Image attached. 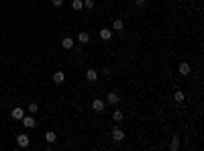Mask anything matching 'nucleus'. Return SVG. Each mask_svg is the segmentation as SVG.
I'll return each mask as SVG.
<instances>
[{"label": "nucleus", "instance_id": "nucleus-1", "mask_svg": "<svg viewBox=\"0 0 204 151\" xmlns=\"http://www.w3.org/2000/svg\"><path fill=\"white\" fill-rule=\"evenodd\" d=\"M20 122H23V127H27V129H35V125H37V121H35L31 114H24V117L20 118Z\"/></svg>", "mask_w": 204, "mask_h": 151}, {"label": "nucleus", "instance_id": "nucleus-2", "mask_svg": "<svg viewBox=\"0 0 204 151\" xmlns=\"http://www.w3.org/2000/svg\"><path fill=\"white\" fill-rule=\"evenodd\" d=\"M104 108H106V102H104V100H100V98H94L92 110H94V112H104Z\"/></svg>", "mask_w": 204, "mask_h": 151}, {"label": "nucleus", "instance_id": "nucleus-3", "mask_svg": "<svg viewBox=\"0 0 204 151\" xmlns=\"http://www.w3.org/2000/svg\"><path fill=\"white\" fill-rule=\"evenodd\" d=\"M112 37H114V33H112V29H108V27H104V29H100V39H102V41H112Z\"/></svg>", "mask_w": 204, "mask_h": 151}, {"label": "nucleus", "instance_id": "nucleus-4", "mask_svg": "<svg viewBox=\"0 0 204 151\" xmlns=\"http://www.w3.org/2000/svg\"><path fill=\"white\" fill-rule=\"evenodd\" d=\"M16 143H19L20 149H27L31 141H29V137H27V135H23V133H20V135H16Z\"/></svg>", "mask_w": 204, "mask_h": 151}, {"label": "nucleus", "instance_id": "nucleus-5", "mask_svg": "<svg viewBox=\"0 0 204 151\" xmlns=\"http://www.w3.org/2000/svg\"><path fill=\"white\" fill-rule=\"evenodd\" d=\"M110 135H112V139H114L117 143H121L122 139H125V131H122V129H118V127H117V129H112Z\"/></svg>", "mask_w": 204, "mask_h": 151}, {"label": "nucleus", "instance_id": "nucleus-6", "mask_svg": "<svg viewBox=\"0 0 204 151\" xmlns=\"http://www.w3.org/2000/svg\"><path fill=\"white\" fill-rule=\"evenodd\" d=\"M106 102L108 104H118V102H121V96H118L117 92H108L106 94Z\"/></svg>", "mask_w": 204, "mask_h": 151}, {"label": "nucleus", "instance_id": "nucleus-7", "mask_svg": "<svg viewBox=\"0 0 204 151\" xmlns=\"http://www.w3.org/2000/svg\"><path fill=\"white\" fill-rule=\"evenodd\" d=\"M73 45H76V43H73V39H72V37H63V39H61V47L65 49V51L73 49Z\"/></svg>", "mask_w": 204, "mask_h": 151}, {"label": "nucleus", "instance_id": "nucleus-8", "mask_svg": "<svg viewBox=\"0 0 204 151\" xmlns=\"http://www.w3.org/2000/svg\"><path fill=\"white\" fill-rule=\"evenodd\" d=\"M122 29H125V20H122V19H114V20H112V31L121 33Z\"/></svg>", "mask_w": 204, "mask_h": 151}, {"label": "nucleus", "instance_id": "nucleus-9", "mask_svg": "<svg viewBox=\"0 0 204 151\" xmlns=\"http://www.w3.org/2000/svg\"><path fill=\"white\" fill-rule=\"evenodd\" d=\"M98 76H100V73H98L96 69H86V80L88 82H96Z\"/></svg>", "mask_w": 204, "mask_h": 151}, {"label": "nucleus", "instance_id": "nucleus-10", "mask_svg": "<svg viewBox=\"0 0 204 151\" xmlns=\"http://www.w3.org/2000/svg\"><path fill=\"white\" fill-rule=\"evenodd\" d=\"M10 117L15 118V121H20V118L24 117V110H23V108H19V106H16V108H12V112H10Z\"/></svg>", "mask_w": 204, "mask_h": 151}, {"label": "nucleus", "instance_id": "nucleus-11", "mask_svg": "<svg viewBox=\"0 0 204 151\" xmlns=\"http://www.w3.org/2000/svg\"><path fill=\"white\" fill-rule=\"evenodd\" d=\"M178 72H180V76H190V72H192V68H190V64H180V68H178Z\"/></svg>", "mask_w": 204, "mask_h": 151}, {"label": "nucleus", "instance_id": "nucleus-12", "mask_svg": "<svg viewBox=\"0 0 204 151\" xmlns=\"http://www.w3.org/2000/svg\"><path fill=\"white\" fill-rule=\"evenodd\" d=\"M53 82L55 84H63V82H65V73H63V72H55L53 73Z\"/></svg>", "mask_w": 204, "mask_h": 151}, {"label": "nucleus", "instance_id": "nucleus-13", "mask_svg": "<svg viewBox=\"0 0 204 151\" xmlns=\"http://www.w3.org/2000/svg\"><path fill=\"white\" fill-rule=\"evenodd\" d=\"M72 8L76 10V12L84 10V0H72Z\"/></svg>", "mask_w": 204, "mask_h": 151}, {"label": "nucleus", "instance_id": "nucleus-14", "mask_svg": "<svg viewBox=\"0 0 204 151\" xmlns=\"http://www.w3.org/2000/svg\"><path fill=\"white\" fill-rule=\"evenodd\" d=\"M78 41H80V43H88V41H90V35H88L86 31H80V33H78Z\"/></svg>", "mask_w": 204, "mask_h": 151}, {"label": "nucleus", "instance_id": "nucleus-15", "mask_svg": "<svg viewBox=\"0 0 204 151\" xmlns=\"http://www.w3.org/2000/svg\"><path fill=\"white\" fill-rule=\"evenodd\" d=\"M170 149H171V151H178V149H180V137H174V139H171Z\"/></svg>", "mask_w": 204, "mask_h": 151}, {"label": "nucleus", "instance_id": "nucleus-16", "mask_svg": "<svg viewBox=\"0 0 204 151\" xmlns=\"http://www.w3.org/2000/svg\"><path fill=\"white\" fill-rule=\"evenodd\" d=\"M122 118H125L122 110H114V114H112V121H114V122H122Z\"/></svg>", "mask_w": 204, "mask_h": 151}, {"label": "nucleus", "instance_id": "nucleus-17", "mask_svg": "<svg viewBox=\"0 0 204 151\" xmlns=\"http://www.w3.org/2000/svg\"><path fill=\"white\" fill-rule=\"evenodd\" d=\"M45 139H47V143H55V139H57V135H55L53 131H47V133H45Z\"/></svg>", "mask_w": 204, "mask_h": 151}, {"label": "nucleus", "instance_id": "nucleus-18", "mask_svg": "<svg viewBox=\"0 0 204 151\" xmlns=\"http://www.w3.org/2000/svg\"><path fill=\"white\" fill-rule=\"evenodd\" d=\"M174 98H175V102H184V92H180V90H175L174 92Z\"/></svg>", "mask_w": 204, "mask_h": 151}, {"label": "nucleus", "instance_id": "nucleus-19", "mask_svg": "<svg viewBox=\"0 0 204 151\" xmlns=\"http://www.w3.org/2000/svg\"><path fill=\"white\" fill-rule=\"evenodd\" d=\"M84 8H88V10H94V2H92V0H84Z\"/></svg>", "mask_w": 204, "mask_h": 151}, {"label": "nucleus", "instance_id": "nucleus-20", "mask_svg": "<svg viewBox=\"0 0 204 151\" xmlns=\"http://www.w3.org/2000/svg\"><path fill=\"white\" fill-rule=\"evenodd\" d=\"M98 73H102V76H106V78H110V73H112V72H110V68H102V69H100Z\"/></svg>", "mask_w": 204, "mask_h": 151}, {"label": "nucleus", "instance_id": "nucleus-21", "mask_svg": "<svg viewBox=\"0 0 204 151\" xmlns=\"http://www.w3.org/2000/svg\"><path fill=\"white\" fill-rule=\"evenodd\" d=\"M37 110H39V104L31 102V104H29V112H31V114H33V112H37Z\"/></svg>", "mask_w": 204, "mask_h": 151}, {"label": "nucleus", "instance_id": "nucleus-22", "mask_svg": "<svg viewBox=\"0 0 204 151\" xmlns=\"http://www.w3.org/2000/svg\"><path fill=\"white\" fill-rule=\"evenodd\" d=\"M135 4L139 6V8H143V6H145V0H135Z\"/></svg>", "mask_w": 204, "mask_h": 151}, {"label": "nucleus", "instance_id": "nucleus-23", "mask_svg": "<svg viewBox=\"0 0 204 151\" xmlns=\"http://www.w3.org/2000/svg\"><path fill=\"white\" fill-rule=\"evenodd\" d=\"M53 2V6H63V0H51Z\"/></svg>", "mask_w": 204, "mask_h": 151}]
</instances>
